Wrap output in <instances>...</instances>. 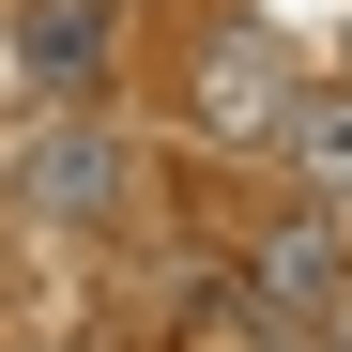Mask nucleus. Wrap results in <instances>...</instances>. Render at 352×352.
Listing matches in <instances>:
<instances>
[{
	"mask_svg": "<svg viewBox=\"0 0 352 352\" xmlns=\"http://www.w3.org/2000/svg\"><path fill=\"white\" fill-rule=\"evenodd\" d=\"M107 199H123V153H107L92 123H46L16 153V214H107Z\"/></svg>",
	"mask_w": 352,
	"mask_h": 352,
	"instance_id": "1",
	"label": "nucleus"
},
{
	"mask_svg": "<svg viewBox=\"0 0 352 352\" xmlns=\"http://www.w3.org/2000/svg\"><path fill=\"white\" fill-rule=\"evenodd\" d=\"M276 107H307V77H291L261 31H230V46H214V138H261Z\"/></svg>",
	"mask_w": 352,
	"mask_h": 352,
	"instance_id": "2",
	"label": "nucleus"
},
{
	"mask_svg": "<svg viewBox=\"0 0 352 352\" xmlns=\"http://www.w3.org/2000/svg\"><path fill=\"white\" fill-rule=\"evenodd\" d=\"M261 291H276V307H337V230H322V214H291L276 245H261Z\"/></svg>",
	"mask_w": 352,
	"mask_h": 352,
	"instance_id": "3",
	"label": "nucleus"
}]
</instances>
